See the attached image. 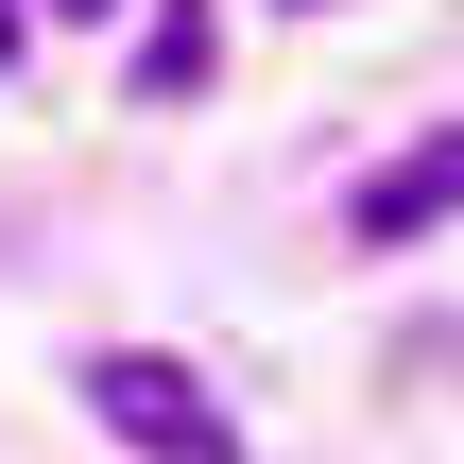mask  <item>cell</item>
<instances>
[{"instance_id": "6da1fadb", "label": "cell", "mask_w": 464, "mask_h": 464, "mask_svg": "<svg viewBox=\"0 0 464 464\" xmlns=\"http://www.w3.org/2000/svg\"><path fill=\"white\" fill-rule=\"evenodd\" d=\"M86 413H103L121 448H155V464H224V413H207V379H189V362H155V344L86 362Z\"/></svg>"}, {"instance_id": "7a4b0ae2", "label": "cell", "mask_w": 464, "mask_h": 464, "mask_svg": "<svg viewBox=\"0 0 464 464\" xmlns=\"http://www.w3.org/2000/svg\"><path fill=\"white\" fill-rule=\"evenodd\" d=\"M448 207H464V121H448V138H413L396 172H362V207H344V241H430Z\"/></svg>"}, {"instance_id": "3957f363", "label": "cell", "mask_w": 464, "mask_h": 464, "mask_svg": "<svg viewBox=\"0 0 464 464\" xmlns=\"http://www.w3.org/2000/svg\"><path fill=\"white\" fill-rule=\"evenodd\" d=\"M138 86H155V103H189V86H207V0H155V52H138Z\"/></svg>"}, {"instance_id": "277c9868", "label": "cell", "mask_w": 464, "mask_h": 464, "mask_svg": "<svg viewBox=\"0 0 464 464\" xmlns=\"http://www.w3.org/2000/svg\"><path fill=\"white\" fill-rule=\"evenodd\" d=\"M17 34H34V0H0V69H17Z\"/></svg>"}, {"instance_id": "5b68a950", "label": "cell", "mask_w": 464, "mask_h": 464, "mask_svg": "<svg viewBox=\"0 0 464 464\" xmlns=\"http://www.w3.org/2000/svg\"><path fill=\"white\" fill-rule=\"evenodd\" d=\"M69 17H121V0H69Z\"/></svg>"}]
</instances>
